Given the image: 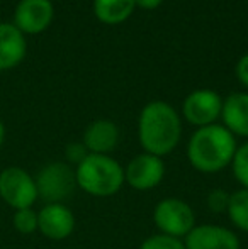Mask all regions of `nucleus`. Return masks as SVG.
Returning <instances> with one entry per match:
<instances>
[{"label":"nucleus","instance_id":"nucleus-1","mask_svg":"<svg viewBox=\"0 0 248 249\" xmlns=\"http://www.w3.org/2000/svg\"><path fill=\"white\" fill-rule=\"evenodd\" d=\"M182 122L172 105L153 100L143 107L138 121V139L143 153L163 158L179 146Z\"/></svg>","mask_w":248,"mask_h":249},{"label":"nucleus","instance_id":"nucleus-2","mask_svg":"<svg viewBox=\"0 0 248 249\" xmlns=\"http://www.w3.org/2000/svg\"><path fill=\"white\" fill-rule=\"evenodd\" d=\"M238 149L236 138L223 124L199 127L187 142V160L195 171L214 175L231 166Z\"/></svg>","mask_w":248,"mask_h":249},{"label":"nucleus","instance_id":"nucleus-3","mask_svg":"<svg viewBox=\"0 0 248 249\" xmlns=\"http://www.w3.org/2000/svg\"><path fill=\"white\" fill-rule=\"evenodd\" d=\"M76 187L90 197L107 198L124 185V166L111 154H89L75 166Z\"/></svg>","mask_w":248,"mask_h":249},{"label":"nucleus","instance_id":"nucleus-4","mask_svg":"<svg viewBox=\"0 0 248 249\" xmlns=\"http://www.w3.org/2000/svg\"><path fill=\"white\" fill-rule=\"evenodd\" d=\"M153 222L160 234L184 239L195 227V212L182 198H162L153 210Z\"/></svg>","mask_w":248,"mask_h":249},{"label":"nucleus","instance_id":"nucleus-5","mask_svg":"<svg viewBox=\"0 0 248 249\" xmlns=\"http://www.w3.org/2000/svg\"><path fill=\"white\" fill-rule=\"evenodd\" d=\"M34 181L38 197L46 203H63L76 188L75 168L63 161H55L41 168Z\"/></svg>","mask_w":248,"mask_h":249},{"label":"nucleus","instance_id":"nucleus-6","mask_svg":"<svg viewBox=\"0 0 248 249\" xmlns=\"http://www.w3.org/2000/svg\"><path fill=\"white\" fill-rule=\"evenodd\" d=\"M0 197L14 210L31 209L38 198L34 178L19 166H10L0 173Z\"/></svg>","mask_w":248,"mask_h":249},{"label":"nucleus","instance_id":"nucleus-7","mask_svg":"<svg viewBox=\"0 0 248 249\" xmlns=\"http://www.w3.org/2000/svg\"><path fill=\"white\" fill-rule=\"evenodd\" d=\"M165 178L163 158L150 153H139L124 166V183L133 190L148 192L156 188Z\"/></svg>","mask_w":248,"mask_h":249},{"label":"nucleus","instance_id":"nucleus-8","mask_svg":"<svg viewBox=\"0 0 248 249\" xmlns=\"http://www.w3.org/2000/svg\"><path fill=\"white\" fill-rule=\"evenodd\" d=\"M223 110V99L214 90L201 89L189 93L187 99L184 100V117L187 119L189 124L206 127V125L216 124L221 117Z\"/></svg>","mask_w":248,"mask_h":249},{"label":"nucleus","instance_id":"nucleus-9","mask_svg":"<svg viewBox=\"0 0 248 249\" xmlns=\"http://www.w3.org/2000/svg\"><path fill=\"white\" fill-rule=\"evenodd\" d=\"M186 249H240V237L235 231L218 224H195L184 237Z\"/></svg>","mask_w":248,"mask_h":249},{"label":"nucleus","instance_id":"nucleus-10","mask_svg":"<svg viewBox=\"0 0 248 249\" xmlns=\"http://www.w3.org/2000/svg\"><path fill=\"white\" fill-rule=\"evenodd\" d=\"M53 14L50 0H20L14 12V26L22 34H39L48 29Z\"/></svg>","mask_w":248,"mask_h":249},{"label":"nucleus","instance_id":"nucleus-11","mask_svg":"<svg viewBox=\"0 0 248 249\" xmlns=\"http://www.w3.org/2000/svg\"><path fill=\"white\" fill-rule=\"evenodd\" d=\"M38 231L51 241H63L75 231V215L65 203H46L38 212Z\"/></svg>","mask_w":248,"mask_h":249},{"label":"nucleus","instance_id":"nucleus-12","mask_svg":"<svg viewBox=\"0 0 248 249\" xmlns=\"http://www.w3.org/2000/svg\"><path fill=\"white\" fill-rule=\"evenodd\" d=\"M82 142L89 154H109L119 144V127L113 121L97 119L87 125Z\"/></svg>","mask_w":248,"mask_h":249},{"label":"nucleus","instance_id":"nucleus-13","mask_svg":"<svg viewBox=\"0 0 248 249\" xmlns=\"http://www.w3.org/2000/svg\"><path fill=\"white\" fill-rule=\"evenodd\" d=\"M26 37L14 24L0 22V71L17 66L26 56Z\"/></svg>","mask_w":248,"mask_h":249},{"label":"nucleus","instance_id":"nucleus-14","mask_svg":"<svg viewBox=\"0 0 248 249\" xmlns=\"http://www.w3.org/2000/svg\"><path fill=\"white\" fill-rule=\"evenodd\" d=\"M223 125L233 136L248 138V93H231L223 100Z\"/></svg>","mask_w":248,"mask_h":249},{"label":"nucleus","instance_id":"nucleus-15","mask_svg":"<svg viewBox=\"0 0 248 249\" xmlns=\"http://www.w3.org/2000/svg\"><path fill=\"white\" fill-rule=\"evenodd\" d=\"M134 7V0H94V14L104 24L124 22Z\"/></svg>","mask_w":248,"mask_h":249},{"label":"nucleus","instance_id":"nucleus-16","mask_svg":"<svg viewBox=\"0 0 248 249\" xmlns=\"http://www.w3.org/2000/svg\"><path fill=\"white\" fill-rule=\"evenodd\" d=\"M229 222L238 231L248 234V190L240 188L229 194V203L226 209Z\"/></svg>","mask_w":248,"mask_h":249},{"label":"nucleus","instance_id":"nucleus-17","mask_svg":"<svg viewBox=\"0 0 248 249\" xmlns=\"http://www.w3.org/2000/svg\"><path fill=\"white\" fill-rule=\"evenodd\" d=\"M231 170H233V177L236 178L240 187L248 190V142L238 146L235 158H233Z\"/></svg>","mask_w":248,"mask_h":249},{"label":"nucleus","instance_id":"nucleus-18","mask_svg":"<svg viewBox=\"0 0 248 249\" xmlns=\"http://www.w3.org/2000/svg\"><path fill=\"white\" fill-rule=\"evenodd\" d=\"M139 249H186V244H184V239L158 232L146 237Z\"/></svg>","mask_w":248,"mask_h":249},{"label":"nucleus","instance_id":"nucleus-19","mask_svg":"<svg viewBox=\"0 0 248 249\" xmlns=\"http://www.w3.org/2000/svg\"><path fill=\"white\" fill-rule=\"evenodd\" d=\"M14 227L20 234H33L38 231V212L33 209H20L14 213Z\"/></svg>","mask_w":248,"mask_h":249},{"label":"nucleus","instance_id":"nucleus-20","mask_svg":"<svg viewBox=\"0 0 248 249\" xmlns=\"http://www.w3.org/2000/svg\"><path fill=\"white\" fill-rule=\"evenodd\" d=\"M206 203H208V209L211 212L226 213V209H228V203H229V192L223 190V188H212L208 194Z\"/></svg>","mask_w":248,"mask_h":249},{"label":"nucleus","instance_id":"nucleus-21","mask_svg":"<svg viewBox=\"0 0 248 249\" xmlns=\"http://www.w3.org/2000/svg\"><path fill=\"white\" fill-rule=\"evenodd\" d=\"M65 156H66V160H68L70 166H72V164L76 166V164H80L89 156V151L83 146V142H70L65 149Z\"/></svg>","mask_w":248,"mask_h":249},{"label":"nucleus","instance_id":"nucleus-22","mask_svg":"<svg viewBox=\"0 0 248 249\" xmlns=\"http://www.w3.org/2000/svg\"><path fill=\"white\" fill-rule=\"evenodd\" d=\"M236 76L242 82V85H245L248 89V54L243 56L236 65Z\"/></svg>","mask_w":248,"mask_h":249},{"label":"nucleus","instance_id":"nucleus-23","mask_svg":"<svg viewBox=\"0 0 248 249\" xmlns=\"http://www.w3.org/2000/svg\"><path fill=\"white\" fill-rule=\"evenodd\" d=\"M163 0H134L136 7H141V9H146V10H152V9H156L158 5H162Z\"/></svg>","mask_w":248,"mask_h":249},{"label":"nucleus","instance_id":"nucleus-24","mask_svg":"<svg viewBox=\"0 0 248 249\" xmlns=\"http://www.w3.org/2000/svg\"><path fill=\"white\" fill-rule=\"evenodd\" d=\"M3 138H5V127H3V122L0 121V146L3 142Z\"/></svg>","mask_w":248,"mask_h":249}]
</instances>
